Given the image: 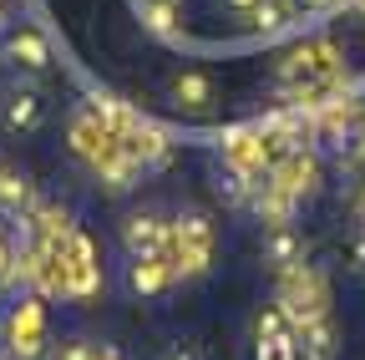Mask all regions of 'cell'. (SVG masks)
Segmentation results:
<instances>
[{"instance_id":"6da1fadb","label":"cell","mask_w":365,"mask_h":360,"mask_svg":"<svg viewBox=\"0 0 365 360\" xmlns=\"http://www.w3.org/2000/svg\"><path fill=\"white\" fill-rule=\"evenodd\" d=\"M168 264L178 279H198L213 264V223L198 208H182L173 218V244H168Z\"/></svg>"},{"instance_id":"7a4b0ae2","label":"cell","mask_w":365,"mask_h":360,"mask_svg":"<svg viewBox=\"0 0 365 360\" xmlns=\"http://www.w3.org/2000/svg\"><path fill=\"white\" fill-rule=\"evenodd\" d=\"M274 304H279L289 314V325L299 330L304 320H319V314L330 309V284H325V274H319L314 264H294V269L279 274V299Z\"/></svg>"},{"instance_id":"3957f363","label":"cell","mask_w":365,"mask_h":360,"mask_svg":"<svg viewBox=\"0 0 365 360\" xmlns=\"http://www.w3.org/2000/svg\"><path fill=\"white\" fill-rule=\"evenodd\" d=\"M6 355L11 360H46V304L36 289L16 299L11 320H6Z\"/></svg>"},{"instance_id":"277c9868","label":"cell","mask_w":365,"mask_h":360,"mask_svg":"<svg viewBox=\"0 0 365 360\" xmlns=\"http://www.w3.org/2000/svg\"><path fill=\"white\" fill-rule=\"evenodd\" d=\"M218 143H223V168H239L244 178H269V168L279 163L264 127H228Z\"/></svg>"},{"instance_id":"5b68a950","label":"cell","mask_w":365,"mask_h":360,"mask_svg":"<svg viewBox=\"0 0 365 360\" xmlns=\"http://www.w3.org/2000/svg\"><path fill=\"white\" fill-rule=\"evenodd\" d=\"M66 143H71V153L86 163V168H97L107 153H117L122 148V138L91 112V107H81V112H71V122H66Z\"/></svg>"},{"instance_id":"8992f818","label":"cell","mask_w":365,"mask_h":360,"mask_svg":"<svg viewBox=\"0 0 365 360\" xmlns=\"http://www.w3.org/2000/svg\"><path fill=\"white\" fill-rule=\"evenodd\" d=\"M66 259V299H91L102 289V264H97V249H91V239L76 229L61 249Z\"/></svg>"},{"instance_id":"52a82bcc","label":"cell","mask_w":365,"mask_h":360,"mask_svg":"<svg viewBox=\"0 0 365 360\" xmlns=\"http://www.w3.org/2000/svg\"><path fill=\"white\" fill-rule=\"evenodd\" d=\"M0 56H6L16 71H26V76L51 71V46H46V36H41L36 26H11V31H0Z\"/></svg>"},{"instance_id":"ba28073f","label":"cell","mask_w":365,"mask_h":360,"mask_svg":"<svg viewBox=\"0 0 365 360\" xmlns=\"http://www.w3.org/2000/svg\"><path fill=\"white\" fill-rule=\"evenodd\" d=\"M122 244L132 259H153V254H168L173 244V223L158 213V208H143V213H127L122 223Z\"/></svg>"},{"instance_id":"9c48e42d","label":"cell","mask_w":365,"mask_h":360,"mask_svg":"<svg viewBox=\"0 0 365 360\" xmlns=\"http://www.w3.org/2000/svg\"><path fill=\"white\" fill-rule=\"evenodd\" d=\"M269 178H274L284 193L309 198V193H319V158H314L309 148H294V153H284L279 163L269 168Z\"/></svg>"},{"instance_id":"30bf717a","label":"cell","mask_w":365,"mask_h":360,"mask_svg":"<svg viewBox=\"0 0 365 360\" xmlns=\"http://www.w3.org/2000/svg\"><path fill=\"white\" fill-rule=\"evenodd\" d=\"M0 122H6V132H36V127L46 122L41 92H36V86H26V81L6 86V97H0Z\"/></svg>"},{"instance_id":"8fae6325","label":"cell","mask_w":365,"mask_h":360,"mask_svg":"<svg viewBox=\"0 0 365 360\" xmlns=\"http://www.w3.org/2000/svg\"><path fill=\"white\" fill-rule=\"evenodd\" d=\"M122 148L143 163V173H153V168H168V158H173V148H168V132L158 127V122H148V117H137L132 122V132H122Z\"/></svg>"},{"instance_id":"7c38bea8","label":"cell","mask_w":365,"mask_h":360,"mask_svg":"<svg viewBox=\"0 0 365 360\" xmlns=\"http://www.w3.org/2000/svg\"><path fill=\"white\" fill-rule=\"evenodd\" d=\"M168 102L178 107V112H188V117H203L208 107H213V81L203 76V71H173L168 76Z\"/></svg>"},{"instance_id":"4fadbf2b","label":"cell","mask_w":365,"mask_h":360,"mask_svg":"<svg viewBox=\"0 0 365 360\" xmlns=\"http://www.w3.org/2000/svg\"><path fill=\"white\" fill-rule=\"evenodd\" d=\"M249 208H254V218L264 223V229H284V223H294L299 198H294V193H284L279 183H274V178H259V188H254Z\"/></svg>"},{"instance_id":"5bb4252c","label":"cell","mask_w":365,"mask_h":360,"mask_svg":"<svg viewBox=\"0 0 365 360\" xmlns=\"http://www.w3.org/2000/svg\"><path fill=\"white\" fill-rule=\"evenodd\" d=\"M173 279H178V274H173V264H168V254H153V259H132V274H127L132 294H143V299L163 294V289H168Z\"/></svg>"},{"instance_id":"9a60e30c","label":"cell","mask_w":365,"mask_h":360,"mask_svg":"<svg viewBox=\"0 0 365 360\" xmlns=\"http://www.w3.org/2000/svg\"><path fill=\"white\" fill-rule=\"evenodd\" d=\"M294 350H299V360H335V325H330V314L304 320L294 330Z\"/></svg>"},{"instance_id":"2e32d148","label":"cell","mask_w":365,"mask_h":360,"mask_svg":"<svg viewBox=\"0 0 365 360\" xmlns=\"http://www.w3.org/2000/svg\"><path fill=\"white\" fill-rule=\"evenodd\" d=\"M264 264H274L279 274H284V269H294V264H304V239L294 234V223L269 229V239H264Z\"/></svg>"},{"instance_id":"e0dca14e","label":"cell","mask_w":365,"mask_h":360,"mask_svg":"<svg viewBox=\"0 0 365 360\" xmlns=\"http://www.w3.org/2000/svg\"><path fill=\"white\" fill-rule=\"evenodd\" d=\"M91 173H97L112 193H127V188L137 183V178H143V163H137L127 148H117V153H107V158H102L97 168H91Z\"/></svg>"},{"instance_id":"ac0fdd59","label":"cell","mask_w":365,"mask_h":360,"mask_svg":"<svg viewBox=\"0 0 365 360\" xmlns=\"http://www.w3.org/2000/svg\"><path fill=\"white\" fill-rule=\"evenodd\" d=\"M299 21V11H294V0H259V11L249 16V26L269 41V36H284L289 26Z\"/></svg>"},{"instance_id":"d6986e66","label":"cell","mask_w":365,"mask_h":360,"mask_svg":"<svg viewBox=\"0 0 365 360\" xmlns=\"http://www.w3.org/2000/svg\"><path fill=\"white\" fill-rule=\"evenodd\" d=\"M31 203H36V188H31V178H26L21 168H6V173H0V213L21 218Z\"/></svg>"},{"instance_id":"ffe728a7","label":"cell","mask_w":365,"mask_h":360,"mask_svg":"<svg viewBox=\"0 0 365 360\" xmlns=\"http://www.w3.org/2000/svg\"><path fill=\"white\" fill-rule=\"evenodd\" d=\"M178 26H182L178 0H143V31H153V36H178Z\"/></svg>"},{"instance_id":"44dd1931","label":"cell","mask_w":365,"mask_h":360,"mask_svg":"<svg viewBox=\"0 0 365 360\" xmlns=\"http://www.w3.org/2000/svg\"><path fill=\"white\" fill-rule=\"evenodd\" d=\"M91 112H97V117L117 132V138H122V132H132V122H137V112H132L122 97H112V92H97V97H91Z\"/></svg>"},{"instance_id":"7402d4cb","label":"cell","mask_w":365,"mask_h":360,"mask_svg":"<svg viewBox=\"0 0 365 360\" xmlns=\"http://www.w3.org/2000/svg\"><path fill=\"white\" fill-rule=\"evenodd\" d=\"M254 188H259V178H244L239 168H223V173H218V198L234 203V208H249Z\"/></svg>"},{"instance_id":"603a6c76","label":"cell","mask_w":365,"mask_h":360,"mask_svg":"<svg viewBox=\"0 0 365 360\" xmlns=\"http://www.w3.org/2000/svg\"><path fill=\"white\" fill-rule=\"evenodd\" d=\"M335 158H340V168H360L365 163V112L350 122V132H345V143L335 148Z\"/></svg>"},{"instance_id":"cb8c5ba5","label":"cell","mask_w":365,"mask_h":360,"mask_svg":"<svg viewBox=\"0 0 365 360\" xmlns=\"http://www.w3.org/2000/svg\"><path fill=\"white\" fill-rule=\"evenodd\" d=\"M274 335H294L289 314H284L279 304H269V309H259V314H254V340H274Z\"/></svg>"},{"instance_id":"d4e9b609","label":"cell","mask_w":365,"mask_h":360,"mask_svg":"<svg viewBox=\"0 0 365 360\" xmlns=\"http://www.w3.org/2000/svg\"><path fill=\"white\" fill-rule=\"evenodd\" d=\"M254 360H299L294 335H274V340H254Z\"/></svg>"},{"instance_id":"484cf974","label":"cell","mask_w":365,"mask_h":360,"mask_svg":"<svg viewBox=\"0 0 365 360\" xmlns=\"http://www.w3.org/2000/svg\"><path fill=\"white\" fill-rule=\"evenodd\" d=\"M16 284V239L0 234V289H11Z\"/></svg>"},{"instance_id":"4316f807","label":"cell","mask_w":365,"mask_h":360,"mask_svg":"<svg viewBox=\"0 0 365 360\" xmlns=\"http://www.w3.org/2000/svg\"><path fill=\"white\" fill-rule=\"evenodd\" d=\"M56 360H97V345H91V340H61Z\"/></svg>"},{"instance_id":"83f0119b","label":"cell","mask_w":365,"mask_h":360,"mask_svg":"<svg viewBox=\"0 0 365 360\" xmlns=\"http://www.w3.org/2000/svg\"><path fill=\"white\" fill-rule=\"evenodd\" d=\"M345 0H294V11L309 21V16H330V11H340Z\"/></svg>"},{"instance_id":"f1b7e54d","label":"cell","mask_w":365,"mask_h":360,"mask_svg":"<svg viewBox=\"0 0 365 360\" xmlns=\"http://www.w3.org/2000/svg\"><path fill=\"white\" fill-rule=\"evenodd\" d=\"M223 11H228V16H244V21H249V16L259 11V0H223Z\"/></svg>"},{"instance_id":"f546056e","label":"cell","mask_w":365,"mask_h":360,"mask_svg":"<svg viewBox=\"0 0 365 360\" xmlns=\"http://www.w3.org/2000/svg\"><path fill=\"white\" fill-rule=\"evenodd\" d=\"M163 360H203V355L188 350V345H173V350H163Z\"/></svg>"},{"instance_id":"4dcf8cb0","label":"cell","mask_w":365,"mask_h":360,"mask_svg":"<svg viewBox=\"0 0 365 360\" xmlns=\"http://www.w3.org/2000/svg\"><path fill=\"white\" fill-rule=\"evenodd\" d=\"M355 264L365 269V229H360V239H355Z\"/></svg>"},{"instance_id":"1f68e13d","label":"cell","mask_w":365,"mask_h":360,"mask_svg":"<svg viewBox=\"0 0 365 360\" xmlns=\"http://www.w3.org/2000/svg\"><path fill=\"white\" fill-rule=\"evenodd\" d=\"M97 360H122V355H117L112 345H102V350H97Z\"/></svg>"},{"instance_id":"d6a6232c","label":"cell","mask_w":365,"mask_h":360,"mask_svg":"<svg viewBox=\"0 0 365 360\" xmlns=\"http://www.w3.org/2000/svg\"><path fill=\"white\" fill-rule=\"evenodd\" d=\"M345 6H350V11H355V16L365 21V0H345Z\"/></svg>"},{"instance_id":"836d02e7","label":"cell","mask_w":365,"mask_h":360,"mask_svg":"<svg viewBox=\"0 0 365 360\" xmlns=\"http://www.w3.org/2000/svg\"><path fill=\"white\" fill-rule=\"evenodd\" d=\"M0 360H6V325H0Z\"/></svg>"},{"instance_id":"e575fe53","label":"cell","mask_w":365,"mask_h":360,"mask_svg":"<svg viewBox=\"0 0 365 360\" xmlns=\"http://www.w3.org/2000/svg\"><path fill=\"white\" fill-rule=\"evenodd\" d=\"M6 11H11V6H6V0H0V26H6Z\"/></svg>"},{"instance_id":"d590c367","label":"cell","mask_w":365,"mask_h":360,"mask_svg":"<svg viewBox=\"0 0 365 360\" xmlns=\"http://www.w3.org/2000/svg\"><path fill=\"white\" fill-rule=\"evenodd\" d=\"M360 218H365V188H360Z\"/></svg>"},{"instance_id":"8d00e7d4","label":"cell","mask_w":365,"mask_h":360,"mask_svg":"<svg viewBox=\"0 0 365 360\" xmlns=\"http://www.w3.org/2000/svg\"><path fill=\"white\" fill-rule=\"evenodd\" d=\"M0 173H6V163H0Z\"/></svg>"}]
</instances>
